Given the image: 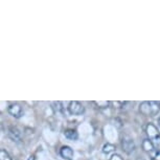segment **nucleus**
<instances>
[{
  "mask_svg": "<svg viewBox=\"0 0 160 160\" xmlns=\"http://www.w3.org/2000/svg\"><path fill=\"white\" fill-rule=\"evenodd\" d=\"M28 160H35V157H34V156L29 157V159H28Z\"/></svg>",
  "mask_w": 160,
  "mask_h": 160,
  "instance_id": "obj_15",
  "label": "nucleus"
},
{
  "mask_svg": "<svg viewBox=\"0 0 160 160\" xmlns=\"http://www.w3.org/2000/svg\"><path fill=\"white\" fill-rule=\"evenodd\" d=\"M147 134L149 135L150 139L152 140L154 147H156L157 149L160 151V134L158 130L153 123H148L147 126Z\"/></svg>",
  "mask_w": 160,
  "mask_h": 160,
  "instance_id": "obj_2",
  "label": "nucleus"
},
{
  "mask_svg": "<svg viewBox=\"0 0 160 160\" xmlns=\"http://www.w3.org/2000/svg\"><path fill=\"white\" fill-rule=\"evenodd\" d=\"M122 150L125 151L127 154H131L132 152H134L135 150V143L131 138H123L122 142Z\"/></svg>",
  "mask_w": 160,
  "mask_h": 160,
  "instance_id": "obj_5",
  "label": "nucleus"
},
{
  "mask_svg": "<svg viewBox=\"0 0 160 160\" xmlns=\"http://www.w3.org/2000/svg\"><path fill=\"white\" fill-rule=\"evenodd\" d=\"M60 154H61V156L66 160H71L73 158V151H72L70 147H67V146L62 147V149L60 150Z\"/></svg>",
  "mask_w": 160,
  "mask_h": 160,
  "instance_id": "obj_6",
  "label": "nucleus"
},
{
  "mask_svg": "<svg viewBox=\"0 0 160 160\" xmlns=\"http://www.w3.org/2000/svg\"><path fill=\"white\" fill-rule=\"evenodd\" d=\"M8 136H10L14 141H20L21 140V132L15 127H11L8 129Z\"/></svg>",
  "mask_w": 160,
  "mask_h": 160,
  "instance_id": "obj_7",
  "label": "nucleus"
},
{
  "mask_svg": "<svg viewBox=\"0 0 160 160\" xmlns=\"http://www.w3.org/2000/svg\"><path fill=\"white\" fill-rule=\"evenodd\" d=\"M8 112L15 118H20L23 114V109L19 104H12L8 106Z\"/></svg>",
  "mask_w": 160,
  "mask_h": 160,
  "instance_id": "obj_4",
  "label": "nucleus"
},
{
  "mask_svg": "<svg viewBox=\"0 0 160 160\" xmlns=\"http://www.w3.org/2000/svg\"><path fill=\"white\" fill-rule=\"evenodd\" d=\"M0 160H12L10 154H8L4 149L0 150Z\"/></svg>",
  "mask_w": 160,
  "mask_h": 160,
  "instance_id": "obj_11",
  "label": "nucleus"
},
{
  "mask_svg": "<svg viewBox=\"0 0 160 160\" xmlns=\"http://www.w3.org/2000/svg\"><path fill=\"white\" fill-rule=\"evenodd\" d=\"M154 159L155 160H160V151H158V152L156 153L155 157H154Z\"/></svg>",
  "mask_w": 160,
  "mask_h": 160,
  "instance_id": "obj_14",
  "label": "nucleus"
},
{
  "mask_svg": "<svg viewBox=\"0 0 160 160\" xmlns=\"http://www.w3.org/2000/svg\"><path fill=\"white\" fill-rule=\"evenodd\" d=\"M109 160H123V159L119 155H116V154H115V155H113Z\"/></svg>",
  "mask_w": 160,
  "mask_h": 160,
  "instance_id": "obj_13",
  "label": "nucleus"
},
{
  "mask_svg": "<svg viewBox=\"0 0 160 160\" xmlns=\"http://www.w3.org/2000/svg\"><path fill=\"white\" fill-rule=\"evenodd\" d=\"M142 149L146 151V152H152L154 150V144L151 139H144L142 141Z\"/></svg>",
  "mask_w": 160,
  "mask_h": 160,
  "instance_id": "obj_9",
  "label": "nucleus"
},
{
  "mask_svg": "<svg viewBox=\"0 0 160 160\" xmlns=\"http://www.w3.org/2000/svg\"><path fill=\"white\" fill-rule=\"evenodd\" d=\"M139 111L143 115H155L158 112V104L156 102H143L139 106Z\"/></svg>",
  "mask_w": 160,
  "mask_h": 160,
  "instance_id": "obj_1",
  "label": "nucleus"
},
{
  "mask_svg": "<svg viewBox=\"0 0 160 160\" xmlns=\"http://www.w3.org/2000/svg\"><path fill=\"white\" fill-rule=\"evenodd\" d=\"M94 104L99 106V108H106V107H108V106H109L110 102H102V101H99V102H94Z\"/></svg>",
  "mask_w": 160,
  "mask_h": 160,
  "instance_id": "obj_12",
  "label": "nucleus"
},
{
  "mask_svg": "<svg viewBox=\"0 0 160 160\" xmlns=\"http://www.w3.org/2000/svg\"><path fill=\"white\" fill-rule=\"evenodd\" d=\"M64 135H65L66 138H68V139H70V140H77L78 139V132L75 131V130H73V129H67V130H65Z\"/></svg>",
  "mask_w": 160,
  "mask_h": 160,
  "instance_id": "obj_8",
  "label": "nucleus"
},
{
  "mask_svg": "<svg viewBox=\"0 0 160 160\" xmlns=\"http://www.w3.org/2000/svg\"><path fill=\"white\" fill-rule=\"evenodd\" d=\"M158 123H159V126H160V117L158 118Z\"/></svg>",
  "mask_w": 160,
  "mask_h": 160,
  "instance_id": "obj_16",
  "label": "nucleus"
},
{
  "mask_svg": "<svg viewBox=\"0 0 160 160\" xmlns=\"http://www.w3.org/2000/svg\"><path fill=\"white\" fill-rule=\"evenodd\" d=\"M115 151V147L113 146V144L111 143H106L104 148H102V152L105 154H109V153H112Z\"/></svg>",
  "mask_w": 160,
  "mask_h": 160,
  "instance_id": "obj_10",
  "label": "nucleus"
},
{
  "mask_svg": "<svg viewBox=\"0 0 160 160\" xmlns=\"http://www.w3.org/2000/svg\"><path fill=\"white\" fill-rule=\"evenodd\" d=\"M68 111L72 115H81V114H83L85 112V108H84V106L81 104V102L73 101V102H69Z\"/></svg>",
  "mask_w": 160,
  "mask_h": 160,
  "instance_id": "obj_3",
  "label": "nucleus"
}]
</instances>
